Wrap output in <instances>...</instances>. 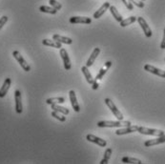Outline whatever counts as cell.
<instances>
[{
  "label": "cell",
  "mask_w": 165,
  "mask_h": 164,
  "mask_svg": "<svg viewBox=\"0 0 165 164\" xmlns=\"http://www.w3.org/2000/svg\"><path fill=\"white\" fill-rule=\"evenodd\" d=\"M13 56L15 58V60L19 63V65L21 66V68L24 70L25 72H30L31 71L30 65L27 63V61L24 59V57L21 56V54L18 51H13Z\"/></svg>",
  "instance_id": "2"
},
{
  "label": "cell",
  "mask_w": 165,
  "mask_h": 164,
  "mask_svg": "<svg viewBox=\"0 0 165 164\" xmlns=\"http://www.w3.org/2000/svg\"><path fill=\"white\" fill-rule=\"evenodd\" d=\"M11 84H12V80L10 77H7L1 87V89H0V98H5V96L7 95V93L11 87Z\"/></svg>",
  "instance_id": "13"
},
{
  "label": "cell",
  "mask_w": 165,
  "mask_h": 164,
  "mask_svg": "<svg viewBox=\"0 0 165 164\" xmlns=\"http://www.w3.org/2000/svg\"><path fill=\"white\" fill-rule=\"evenodd\" d=\"M53 39L60 42L61 44H72L73 40L71 39L70 37H66V36H62L59 34H54L53 35Z\"/></svg>",
  "instance_id": "19"
},
{
  "label": "cell",
  "mask_w": 165,
  "mask_h": 164,
  "mask_svg": "<svg viewBox=\"0 0 165 164\" xmlns=\"http://www.w3.org/2000/svg\"><path fill=\"white\" fill-rule=\"evenodd\" d=\"M165 142V134L161 136H157V138L156 139H150V140H147L145 141L144 145L146 147H151V146H154V145H158V144H161V143H164Z\"/></svg>",
  "instance_id": "14"
},
{
  "label": "cell",
  "mask_w": 165,
  "mask_h": 164,
  "mask_svg": "<svg viewBox=\"0 0 165 164\" xmlns=\"http://www.w3.org/2000/svg\"><path fill=\"white\" fill-rule=\"evenodd\" d=\"M69 97H70V100H71V104L73 106V109L75 112H79L80 111V107H79V104L77 102V96H76V93L75 91H70L69 92Z\"/></svg>",
  "instance_id": "12"
},
{
  "label": "cell",
  "mask_w": 165,
  "mask_h": 164,
  "mask_svg": "<svg viewBox=\"0 0 165 164\" xmlns=\"http://www.w3.org/2000/svg\"><path fill=\"white\" fill-rule=\"evenodd\" d=\"M138 129V126L136 125H130V126H127V127H123V128H120L119 130L115 131V134L117 135H126V134H131V133H134V132H136Z\"/></svg>",
  "instance_id": "11"
},
{
  "label": "cell",
  "mask_w": 165,
  "mask_h": 164,
  "mask_svg": "<svg viewBox=\"0 0 165 164\" xmlns=\"http://www.w3.org/2000/svg\"><path fill=\"white\" fill-rule=\"evenodd\" d=\"M137 22H138V24L140 25L141 29L143 30L145 36L146 37H151L152 36V31H151L150 27L148 26L145 19L143 17H137Z\"/></svg>",
  "instance_id": "8"
},
{
  "label": "cell",
  "mask_w": 165,
  "mask_h": 164,
  "mask_svg": "<svg viewBox=\"0 0 165 164\" xmlns=\"http://www.w3.org/2000/svg\"><path fill=\"white\" fill-rule=\"evenodd\" d=\"M144 70L147 72H149V73H151V74H154L156 76H158L160 77H162V78H165V71H162V70L157 69V68H156V67H154L150 64H146L144 66Z\"/></svg>",
  "instance_id": "9"
},
{
  "label": "cell",
  "mask_w": 165,
  "mask_h": 164,
  "mask_svg": "<svg viewBox=\"0 0 165 164\" xmlns=\"http://www.w3.org/2000/svg\"><path fill=\"white\" fill-rule=\"evenodd\" d=\"M104 102H105V104L108 106V108L111 110V112L114 114V115L115 116L117 119H119V120H122L123 119V114H121V112L119 109L116 108V106L114 104V101H112L110 98H105Z\"/></svg>",
  "instance_id": "3"
},
{
  "label": "cell",
  "mask_w": 165,
  "mask_h": 164,
  "mask_svg": "<svg viewBox=\"0 0 165 164\" xmlns=\"http://www.w3.org/2000/svg\"><path fill=\"white\" fill-rule=\"evenodd\" d=\"M142 1H145V0H142Z\"/></svg>",
  "instance_id": "35"
},
{
  "label": "cell",
  "mask_w": 165,
  "mask_h": 164,
  "mask_svg": "<svg viewBox=\"0 0 165 164\" xmlns=\"http://www.w3.org/2000/svg\"><path fill=\"white\" fill-rule=\"evenodd\" d=\"M109 10H110V12H111V13L113 14V16L114 17V19L117 21V22H121L122 20H123V17L121 16V14L120 13V12L116 10V8L114 7V6H110V8H109Z\"/></svg>",
  "instance_id": "21"
},
{
  "label": "cell",
  "mask_w": 165,
  "mask_h": 164,
  "mask_svg": "<svg viewBox=\"0 0 165 164\" xmlns=\"http://www.w3.org/2000/svg\"><path fill=\"white\" fill-rule=\"evenodd\" d=\"M86 139L88 140V141L90 142H93V143H95V144H98L99 147H105L107 145V142H106V140L105 139H102L95 135H86Z\"/></svg>",
  "instance_id": "5"
},
{
  "label": "cell",
  "mask_w": 165,
  "mask_h": 164,
  "mask_svg": "<svg viewBox=\"0 0 165 164\" xmlns=\"http://www.w3.org/2000/svg\"><path fill=\"white\" fill-rule=\"evenodd\" d=\"M122 162L123 163H135V164H141V160L135 158V157H130V156H124L122 158Z\"/></svg>",
  "instance_id": "28"
},
{
  "label": "cell",
  "mask_w": 165,
  "mask_h": 164,
  "mask_svg": "<svg viewBox=\"0 0 165 164\" xmlns=\"http://www.w3.org/2000/svg\"><path fill=\"white\" fill-rule=\"evenodd\" d=\"M99 54H100V49L99 48H95V49H93V51L92 52V54H91V56H90V57H89V59H88V61L86 63V66L88 68L91 67L93 64V62H95V60L97 59V57L98 56Z\"/></svg>",
  "instance_id": "16"
},
{
  "label": "cell",
  "mask_w": 165,
  "mask_h": 164,
  "mask_svg": "<svg viewBox=\"0 0 165 164\" xmlns=\"http://www.w3.org/2000/svg\"><path fill=\"white\" fill-rule=\"evenodd\" d=\"M39 11L41 13H51V14H56L57 13V10H56L53 7H48V6H40L39 7Z\"/></svg>",
  "instance_id": "22"
},
{
  "label": "cell",
  "mask_w": 165,
  "mask_h": 164,
  "mask_svg": "<svg viewBox=\"0 0 165 164\" xmlns=\"http://www.w3.org/2000/svg\"><path fill=\"white\" fill-rule=\"evenodd\" d=\"M52 116H54L55 119H56L57 120H59V121H61V122H64V121H66V116H65V114H59L58 112H56V111H54L53 110V112H52Z\"/></svg>",
  "instance_id": "27"
},
{
  "label": "cell",
  "mask_w": 165,
  "mask_h": 164,
  "mask_svg": "<svg viewBox=\"0 0 165 164\" xmlns=\"http://www.w3.org/2000/svg\"><path fill=\"white\" fill-rule=\"evenodd\" d=\"M60 57L62 58L63 60V64H64V68L65 70H67V71H69V70L72 68V64H71V60H70V57H69V55L67 53V51L64 49V48H61L60 49Z\"/></svg>",
  "instance_id": "6"
},
{
  "label": "cell",
  "mask_w": 165,
  "mask_h": 164,
  "mask_svg": "<svg viewBox=\"0 0 165 164\" xmlns=\"http://www.w3.org/2000/svg\"><path fill=\"white\" fill-rule=\"evenodd\" d=\"M98 86H99V85H98V80L95 79V80H93V82L92 83V89H93V90H98Z\"/></svg>",
  "instance_id": "33"
},
{
  "label": "cell",
  "mask_w": 165,
  "mask_h": 164,
  "mask_svg": "<svg viewBox=\"0 0 165 164\" xmlns=\"http://www.w3.org/2000/svg\"><path fill=\"white\" fill-rule=\"evenodd\" d=\"M137 132L142 135H155V136H161L164 135V132L161 130L157 129H150L146 127H138Z\"/></svg>",
  "instance_id": "4"
},
{
  "label": "cell",
  "mask_w": 165,
  "mask_h": 164,
  "mask_svg": "<svg viewBox=\"0 0 165 164\" xmlns=\"http://www.w3.org/2000/svg\"><path fill=\"white\" fill-rule=\"evenodd\" d=\"M131 122L130 121H125V120H117V121H111V120H103L98 122V126L100 128H123L130 126Z\"/></svg>",
  "instance_id": "1"
},
{
  "label": "cell",
  "mask_w": 165,
  "mask_h": 164,
  "mask_svg": "<svg viewBox=\"0 0 165 164\" xmlns=\"http://www.w3.org/2000/svg\"><path fill=\"white\" fill-rule=\"evenodd\" d=\"M81 72L83 73V75H84V77H85V78H86V80H87V82H88L89 84L92 85V83L93 82V80H95V79L93 78V77H92V75H91V73H90V71H89L88 67H87V66H83V67L81 68Z\"/></svg>",
  "instance_id": "20"
},
{
  "label": "cell",
  "mask_w": 165,
  "mask_h": 164,
  "mask_svg": "<svg viewBox=\"0 0 165 164\" xmlns=\"http://www.w3.org/2000/svg\"><path fill=\"white\" fill-rule=\"evenodd\" d=\"M137 20V18L136 17V16H130V17H128V18H126V19H123L120 24V26L121 27H126V26H128V25H131V24H133L134 22H136Z\"/></svg>",
  "instance_id": "23"
},
{
  "label": "cell",
  "mask_w": 165,
  "mask_h": 164,
  "mask_svg": "<svg viewBox=\"0 0 165 164\" xmlns=\"http://www.w3.org/2000/svg\"><path fill=\"white\" fill-rule=\"evenodd\" d=\"M65 102V98H48L46 100V103L49 104V105H52V104H60V103H63Z\"/></svg>",
  "instance_id": "24"
},
{
  "label": "cell",
  "mask_w": 165,
  "mask_h": 164,
  "mask_svg": "<svg viewBox=\"0 0 165 164\" xmlns=\"http://www.w3.org/2000/svg\"><path fill=\"white\" fill-rule=\"evenodd\" d=\"M131 2L138 8H144V2L142 0H131Z\"/></svg>",
  "instance_id": "31"
},
{
  "label": "cell",
  "mask_w": 165,
  "mask_h": 164,
  "mask_svg": "<svg viewBox=\"0 0 165 164\" xmlns=\"http://www.w3.org/2000/svg\"><path fill=\"white\" fill-rule=\"evenodd\" d=\"M110 3L109 2H105L95 13H93V18H96V19H98L99 17H101L105 13H106V11L110 8Z\"/></svg>",
  "instance_id": "17"
},
{
  "label": "cell",
  "mask_w": 165,
  "mask_h": 164,
  "mask_svg": "<svg viewBox=\"0 0 165 164\" xmlns=\"http://www.w3.org/2000/svg\"><path fill=\"white\" fill-rule=\"evenodd\" d=\"M70 23L72 24H90L92 19L86 16H73L70 18Z\"/></svg>",
  "instance_id": "10"
},
{
  "label": "cell",
  "mask_w": 165,
  "mask_h": 164,
  "mask_svg": "<svg viewBox=\"0 0 165 164\" xmlns=\"http://www.w3.org/2000/svg\"><path fill=\"white\" fill-rule=\"evenodd\" d=\"M49 3H50V5H51L53 8H55V9L57 10V11L61 10V8H62L61 4H60L59 2H57L56 0H49Z\"/></svg>",
  "instance_id": "29"
},
{
  "label": "cell",
  "mask_w": 165,
  "mask_h": 164,
  "mask_svg": "<svg viewBox=\"0 0 165 164\" xmlns=\"http://www.w3.org/2000/svg\"><path fill=\"white\" fill-rule=\"evenodd\" d=\"M112 153H113V151H112L111 148L106 149V151L104 153V157H103V159L99 163L100 164H106V163H108V161H109V159H110V157L112 156Z\"/></svg>",
  "instance_id": "26"
},
{
  "label": "cell",
  "mask_w": 165,
  "mask_h": 164,
  "mask_svg": "<svg viewBox=\"0 0 165 164\" xmlns=\"http://www.w3.org/2000/svg\"><path fill=\"white\" fill-rule=\"evenodd\" d=\"M42 44L45 45V46H50V47H53V48H56V49H61L62 46H61V43L56 41V40H51V39H43L42 40Z\"/></svg>",
  "instance_id": "18"
},
{
  "label": "cell",
  "mask_w": 165,
  "mask_h": 164,
  "mask_svg": "<svg viewBox=\"0 0 165 164\" xmlns=\"http://www.w3.org/2000/svg\"><path fill=\"white\" fill-rule=\"evenodd\" d=\"M112 66V62L111 61H107L106 63H105V65L103 66V68H101L100 70H99V72H98V74L97 75V77H96V80H100V79H102L103 78V77L106 75V73H107V71L110 69V67Z\"/></svg>",
  "instance_id": "15"
},
{
  "label": "cell",
  "mask_w": 165,
  "mask_h": 164,
  "mask_svg": "<svg viewBox=\"0 0 165 164\" xmlns=\"http://www.w3.org/2000/svg\"><path fill=\"white\" fill-rule=\"evenodd\" d=\"M7 21H8V16H6V15H4V16H2L1 18H0V30L3 28V26L6 24Z\"/></svg>",
  "instance_id": "32"
},
{
  "label": "cell",
  "mask_w": 165,
  "mask_h": 164,
  "mask_svg": "<svg viewBox=\"0 0 165 164\" xmlns=\"http://www.w3.org/2000/svg\"><path fill=\"white\" fill-rule=\"evenodd\" d=\"M160 48L162 50L165 49V29H164V34H163V38H162V41H161V44H160Z\"/></svg>",
  "instance_id": "34"
},
{
  "label": "cell",
  "mask_w": 165,
  "mask_h": 164,
  "mask_svg": "<svg viewBox=\"0 0 165 164\" xmlns=\"http://www.w3.org/2000/svg\"><path fill=\"white\" fill-rule=\"evenodd\" d=\"M14 100H15V111L17 114H22L23 106H22V98H21V92L16 90L14 92Z\"/></svg>",
  "instance_id": "7"
},
{
  "label": "cell",
  "mask_w": 165,
  "mask_h": 164,
  "mask_svg": "<svg viewBox=\"0 0 165 164\" xmlns=\"http://www.w3.org/2000/svg\"><path fill=\"white\" fill-rule=\"evenodd\" d=\"M52 109L54 111H56L58 113H61L63 114H69V109L65 108V107H62V106H59L58 104H52Z\"/></svg>",
  "instance_id": "25"
},
{
  "label": "cell",
  "mask_w": 165,
  "mask_h": 164,
  "mask_svg": "<svg viewBox=\"0 0 165 164\" xmlns=\"http://www.w3.org/2000/svg\"><path fill=\"white\" fill-rule=\"evenodd\" d=\"M123 4L125 5V7L129 10V11H133L134 10V6L133 3L131 2V0H122Z\"/></svg>",
  "instance_id": "30"
}]
</instances>
